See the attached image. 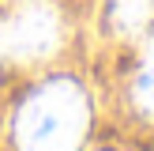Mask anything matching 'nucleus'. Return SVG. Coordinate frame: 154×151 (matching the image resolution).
<instances>
[{
  "label": "nucleus",
  "instance_id": "f257e3e1",
  "mask_svg": "<svg viewBox=\"0 0 154 151\" xmlns=\"http://www.w3.org/2000/svg\"><path fill=\"white\" fill-rule=\"evenodd\" d=\"M90 125L87 95L72 79H49L23 102L15 117L19 151H79Z\"/></svg>",
  "mask_w": 154,
  "mask_h": 151
},
{
  "label": "nucleus",
  "instance_id": "f03ea898",
  "mask_svg": "<svg viewBox=\"0 0 154 151\" xmlns=\"http://www.w3.org/2000/svg\"><path fill=\"white\" fill-rule=\"evenodd\" d=\"M0 45L8 57L34 64L57 53L60 45V15L49 0H23L15 15L0 27Z\"/></svg>",
  "mask_w": 154,
  "mask_h": 151
},
{
  "label": "nucleus",
  "instance_id": "7ed1b4c3",
  "mask_svg": "<svg viewBox=\"0 0 154 151\" xmlns=\"http://www.w3.org/2000/svg\"><path fill=\"white\" fill-rule=\"evenodd\" d=\"M154 15V0H113L109 4V27L117 34H139Z\"/></svg>",
  "mask_w": 154,
  "mask_h": 151
},
{
  "label": "nucleus",
  "instance_id": "20e7f679",
  "mask_svg": "<svg viewBox=\"0 0 154 151\" xmlns=\"http://www.w3.org/2000/svg\"><path fill=\"white\" fill-rule=\"evenodd\" d=\"M132 98L147 117H154V42L143 49L139 72H135V83H132Z\"/></svg>",
  "mask_w": 154,
  "mask_h": 151
},
{
  "label": "nucleus",
  "instance_id": "39448f33",
  "mask_svg": "<svg viewBox=\"0 0 154 151\" xmlns=\"http://www.w3.org/2000/svg\"><path fill=\"white\" fill-rule=\"evenodd\" d=\"M0 53H4V45H0Z\"/></svg>",
  "mask_w": 154,
  "mask_h": 151
}]
</instances>
